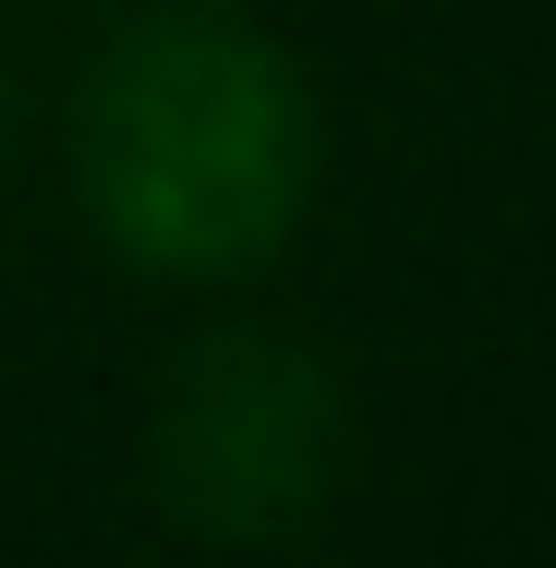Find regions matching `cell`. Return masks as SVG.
<instances>
[{"label": "cell", "instance_id": "cell-1", "mask_svg": "<svg viewBox=\"0 0 556 568\" xmlns=\"http://www.w3.org/2000/svg\"><path fill=\"white\" fill-rule=\"evenodd\" d=\"M85 219L158 278H230L315 206V98L279 37L230 12L133 24L73 121Z\"/></svg>", "mask_w": 556, "mask_h": 568}, {"label": "cell", "instance_id": "cell-2", "mask_svg": "<svg viewBox=\"0 0 556 568\" xmlns=\"http://www.w3.org/2000/svg\"><path fill=\"white\" fill-rule=\"evenodd\" d=\"M338 459H351L338 375L291 339L194 351L158 412V496L206 545H291L338 496Z\"/></svg>", "mask_w": 556, "mask_h": 568}]
</instances>
